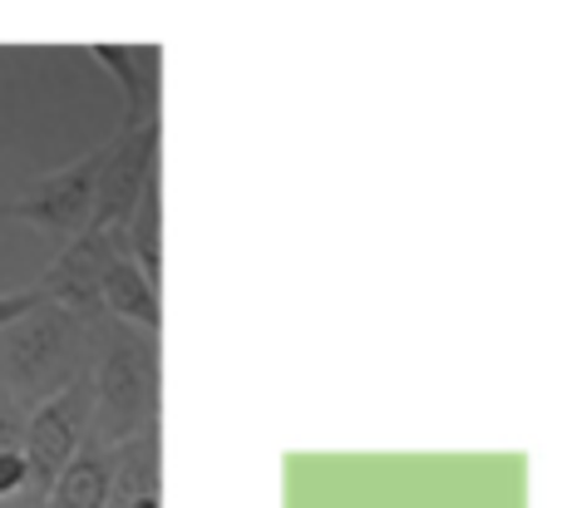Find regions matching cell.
I'll return each mask as SVG.
<instances>
[{"mask_svg":"<svg viewBox=\"0 0 562 508\" xmlns=\"http://www.w3.org/2000/svg\"><path fill=\"white\" fill-rule=\"evenodd\" d=\"M114 331H89L59 306L35 302L20 321L0 331V395L25 405V410L45 405L49 395H59L79 375L94 371L99 351Z\"/></svg>","mask_w":562,"mask_h":508,"instance_id":"1","label":"cell"},{"mask_svg":"<svg viewBox=\"0 0 562 508\" xmlns=\"http://www.w3.org/2000/svg\"><path fill=\"white\" fill-rule=\"evenodd\" d=\"M144 430H158V336L119 326L89 371L85 440L114 450Z\"/></svg>","mask_w":562,"mask_h":508,"instance_id":"2","label":"cell"},{"mask_svg":"<svg viewBox=\"0 0 562 508\" xmlns=\"http://www.w3.org/2000/svg\"><path fill=\"white\" fill-rule=\"evenodd\" d=\"M104 158H109V144H99V148H89V154H79L75 163H59V168H49V173L25 178V188H20L0 213L25 217V223L35 227V233H45L55 247H69L79 233H89Z\"/></svg>","mask_w":562,"mask_h":508,"instance_id":"3","label":"cell"},{"mask_svg":"<svg viewBox=\"0 0 562 508\" xmlns=\"http://www.w3.org/2000/svg\"><path fill=\"white\" fill-rule=\"evenodd\" d=\"M89 430V375H79L75 385H65L59 395H49L45 405H35L25 420V440H20V454H25V494L45 504L49 484L59 479L75 450L85 444Z\"/></svg>","mask_w":562,"mask_h":508,"instance_id":"4","label":"cell"},{"mask_svg":"<svg viewBox=\"0 0 562 508\" xmlns=\"http://www.w3.org/2000/svg\"><path fill=\"white\" fill-rule=\"evenodd\" d=\"M119 252H124L119 233H79L69 247H59L49 272L35 282L40 302L59 306V312L75 316L89 331H114V321H109L104 306H99V276H104V267L114 262Z\"/></svg>","mask_w":562,"mask_h":508,"instance_id":"5","label":"cell"},{"mask_svg":"<svg viewBox=\"0 0 562 508\" xmlns=\"http://www.w3.org/2000/svg\"><path fill=\"white\" fill-rule=\"evenodd\" d=\"M158 154H164L158 118L138 128H119V138H109V158H104V173H99L89 233H124L144 188L158 178Z\"/></svg>","mask_w":562,"mask_h":508,"instance_id":"6","label":"cell"},{"mask_svg":"<svg viewBox=\"0 0 562 508\" xmlns=\"http://www.w3.org/2000/svg\"><path fill=\"white\" fill-rule=\"evenodd\" d=\"M158 45H89V59H94L104 75H114L119 94H124V128L138 124H154L158 118Z\"/></svg>","mask_w":562,"mask_h":508,"instance_id":"7","label":"cell"},{"mask_svg":"<svg viewBox=\"0 0 562 508\" xmlns=\"http://www.w3.org/2000/svg\"><path fill=\"white\" fill-rule=\"evenodd\" d=\"M99 306L114 326L124 331H144V336H158L164 326V302H158V282H148L124 252L104 267L99 276Z\"/></svg>","mask_w":562,"mask_h":508,"instance_id":"8","label":"cell"},{"mask_svg":"<svg viewBox=\"0 0 562 508\" xmlns=\"http://www.w3.org/2000/svg\"><path fill=\"white\" fill-rule=\"evenodd\" d=\"M109 484H114V450L85 440L49 484L45 508H109Z\"/></svg>","mask_w":562,"mask_h":508,"instance_id":"9","label":"cell"},{"mask_svg":"<svg viewBox=\"0 0 562 508\" xmlns=\"http://www.w3.org/2000/svg\"><path fill=\"white\" fill-rule=\"evenodd\" d=\"M158 494V430H144L134 440L114 444V484H109V508H124L134 499Z\"/></svg>","mask_w":562,"mask_h":508,"instance_id":"10","label":"cell"},{"mask_svg":"<svg viewBox=\"0 0 562 508\" xmlns=\"http://www.w3.org/2000/svg\"><path fill=\"white\" fill-rule=\"evenodd\" d=\"M158 233H164V193H158V178H154V183L144 188V197H138L134 217H128L124 233H119L128 262H134L148 282H158V272H164V247H158Z\"/></svg>","mask_w":562,"mask_h":508,"instance_id":"11","label":"cell"},{"mask_svg":"<svg viewBox=\"0 0 562 508\" xmlns=\"http://www.w3.org/2000/svg\"><path fill=\"white\" fill-rule=\"evenodd\" d=\"M25 420H30L25 405H15V400H5V395H0V454L20 450V440H25Z\"/></svg>","mask_w":562,"mask_h":508,"instance_id":"12","label":"cell"},{"mask_svg":"<svg viewBox=\"0 0 562 508\" xmlns=\"http://www.w3.org/2000/svg\"><path fill=\"white\" fill-rule=\"evenodd\" d=\"M25 489V454L20 450H5L0 454V499H10V494Z\"/></svg>","mask_w":562,"mask_h":508,"instance_id":"13","label":"cell"},{"mask_svg":"<svg viewBox=\"0 0 562 508\" xmlns=\"http://www.w3.org/2000/svg\"><path fill=\"white\" fill-rule=\"evenodd\" d=\"M35 302H40L35 286H20V292H0V331H5L10 321H20V316H25Z\"/></svg>","mask_w":562,"mask_h":508,"instance_id":"14","label":"cell"},{"mask_svg":"<svg viewBox=\"0 0 562 508\" xmlns=\"http://www.w3.org/2000/svg\"><path fill=\"white\" fill-rule=\"evenodd\" d=\"M124 508H164V504H158V494H148V499H134V504H124Z\"/></svg>","mask_w":562,"mask_h":508,"instance_id":"15","label":"cell"},{"mask_svg":"<svg viewBox=\"0 0 562 508\" xmlns=\"http://www.w3.org/2000/svg\"><path fill=\"white\" fill-rule=\"evenodd\" d=\"M20 508H45V504H40V499H25V504H20Z\"/></svg>","mask_w":562,"mask_h":508,"instance_id":"16","label":"cell"}]
</instances>
